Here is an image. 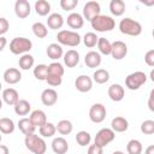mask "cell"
I'll return each instance as SVG.
<instances>
[{"label":"cell","mask_w":154,"mask_h":154,"mask_svg":"<svg viewBox=\"0 0 154 154\" xmlns=\"http://www.w3.org/2000/svg\"><path fill=\"white\" fill-rule=\"evenodd\" d=\"M90 24H91V28L95 30V31H99V32H106V31H111L114 29L116 26V20L109 17V16H106V14H99L96 17H94L91 20H90Z\"/></svg>","instance_id":"7a4b0ae2"},{"label":"cell","mask_w":154,"mask_h":154,"mask_svg":"<svg viewBox=\"0 0 154 154\" xmlns=\"http://www.w3.org/2000/svg\"><path fill=\"white\" fill-rule=\"evenodd\" d=\"M48 75L63 77V75H64V67H63V65H61L59 61L51 63V64L48 65Z\"/></svg>","instance_id":"f35d334b"},{"label":"cell","mask_w":154,"mask_h":154,"mask_svg":"<svg viewBox=\"0 0 154 154\" xmlns=\"http://www.w3.org/2000/svg\"><path fill=\"white\" fill-rule=\"evenodd\" d=\"M141 132L144 135H153L154 134V120L147 119L141 124Z\"/></svg>","instance_id":"60d3db41"},{"label":"cell","mask_w":154,"mask_h":154,"mask_svg":"<svg viewBox=\"0 0 154 154\" xmlns=\"http://www.w3.org/2000/svg\"><path fill=\"white\" fill-rule=\"evenodd\" d=\"M144 61L148 66H150V67L154 66V49H149L144 54Z\"/></svg>","instance_id":"f6af8a7d"},{"label":"cell","mask_w":154,"mask_h":154,"mask_svg":"<svg viewBox=\"0 0 154 154\" xmlns=\"http://www.w3.org/2000/svg\"><path fill=\"white\" fill-rule=\"evenodd\" d=\"M1 89H2V85H1V82H0V91H1Z\"/></svg>","instance_id":"9f6ffc18"},{"label":"cell","mask_w":154,"mask_h":154,"mask_svg":"<svg viewBox=\"0 0 154 154\" xmlns=\"http://www.w3.org/2000/svg\"><path fill=\"white\" fill-rule=\"evenodd\" d=\"M128 54V46L123 41H114L111 43V55L114 60H122Z\"/></svg>","instance_id":"30bf717a"},{"label":"cell","mask_w":154,"mask_h":154,"mask_svg":"<svg viewBox=\"0 0 154 154\" xmlns=\"http://www.w3.org/2000/svg\"><path fill=\"white\" fill-rule=\"evenodd\" d=\"M1 140H2V136H1V132H0V144H1Z\"/></svg>","instance_id":"11a10c76"},{"label":"cell","mask_w":154,"mask_h":154,"mask_svg":"<svg viewBox=\"0 0 154 154\" xmlns=\"http://www.w3.org/2000/svg\"><path fill=\"white\" fill-rule=\"evenodd\" d=\"M31 29H32L34 35H35L36 37H38V38H45V37L48 35L47 25H45V24L41 23V22H36V23H34L32 26H31Z\"/></svg>","instance_id":"d6a6232c"},{"label":"cell","mask_w":154,"mask_h":154,"mask_svg":"<svg viewBox=\"0 0 154 154\" xmlns=\"http://www.w3.org/2000/svg\"><path fill=\"white\" fill-rule=\"evenodd\" d=\"M57 40L60 45L69 46V47H76L81 43L79 34L72 30H60L57 34Z\"/></svg>","instance_id":"5b68a950"},{"label":"cell","mask_w":154,"mask_h":154,"mask_svg":"<svg viewBox=\"0 0 154 154\" xmlns=\"http://www.w3.org/2000/svg\"><path fill=\"white\" fill-rule=\"evenodd\" d=\"M10 29V23L6 18L0 17V36H2L4 34H6Z\"/></svg>","instance_id":"ee69618b"},{"label":"cell","mask_w":154,"mask_h":154,"mask_svg":"<svg viewBox=\"0 0 154 154\" xmlns=\"http://www.w3.org/2000/svg\"><path fill=\"white\" fill-rule=\"evenodd\" d=\"M4 81L7 84H17L20 79H22V73L16 67H10L7 70H5L4 72Z\"/></svg>","instance_id":"5bb4252c"},{"label":"cell","mask_w":154,"mask_h":154,"mask_svg":"<svg viewBox=\"0 0 154 154\" xmlns=\"http://www.w3.org/2000/svg\"><path fill=\"white\" fill-rule=\"evenodd\" d=\"M90 141H91V136H90V134H89L88 131L82 130V131H78V132L76 134V142H77L81 147L88 146V144L90 143Z\"/></svg>","instance_id":"74e56055"},{"label":"cell","mask_w":154,"mask_h":154,"mask_svg":"<svg viewBox=\"0 0 154 154\" xmlns=\"http://www.w3.org/2000/svg\"><path fill=\"white\" fill-rule=\"evenodd\" d=\"M129 128V122L124 117H116L111 122V129L114 132H124Z\"/></svg>","instance_id":"603a6c76"},{"label":"cell","mask_w":154,"mask_h":154,"mask_svg":"<svg viewBox=\"0 0 154 154\" xmlns=\"http://www.w3.org/2000/svg\"><path fill=\"white\" fill-rule=\"evenodd\" d=\"M147 82V75L143 71H135L126 76L125 87L129 90H137Z\"/></svg>","instance_id":"8992f818"},{"label":"cell","mask_w":154,"mask_h":154,"mask_svg":"<svg viewBox=\"0 0 154 154\" xmlns=\"http://www.w3.org/2000/svg\"><path fill=\"white\" fill-rule=\"evenodd\" d=\"M18 129L22 131V134L23 135H30V134H34L35 132V129H36V126L31 123V120L29 119V118H22V119H19L18 120Z\"/></svg>","instance_id":"d4e9b609"},{"label":"cell","mask_w":154,"mask_h":154,"mask_svg":"<svg viewBox=\"0 0 154 154\" xmlns=\"http://www.w3.org/2000/svg\"><path fill=\"white\" fill-rule=\"evenodd\" d=\"M116 138V132L109 129V128H102L97 131L95 138H94V143L101 148L106 147L108 143H111L113 140Z\"/></svg>","instance_id":"52a82bcc"},{"label":"cell","mask_w":154,"mask_h":154,"mask_svg":"<svg viewBox=\"0 0 154 154\" xmlns=\"http://www.w3.org/2000/svg\"><path fill=\"white\" fill-rule=\"evenodd\" d=\"M14 107V113L17 116H26L30 109H31V105L29 101L22 99V100H18V102L13 106Z\"/></svg>","instance_id":"83f0119b"},{"label":"cell","mask_w":154,"mask_h":154,"mask_svg":"<svg viewBox=\"0 0 154 154\" xmlns=\"http://www.w3.org/2000/svg\"><path fill=\"white\" fill-rule=\"evenodd\" d=\"M16 129V125L13 123L12 119L7 118V117H4V118H0V132L4 134V135H10Z\"/></svg>","instance_id":"4316f807"},{"label":"cell","mask_w":154,"mask_h":154,"mask_svg":"<svg viewBox=\"0 0 154 154\" xmlns=\"http://www.w3.org/2000/svg\"><path fill=\"white\" fill-rule=\"evenodd\" d=\"M84 64L89 67V69H96L100 66L101 64V55L99 52L95 51H90L85 54L84 57Z\"/></svg>","instance_id":"e0dca14e"},{"label":"cell","mask_w":154,"mask_h":154,"mask_svg":"<svg viewBox=\"0 0 154 154\" xmlns=\"http://www.w3.org/2000/svg\"><path fill=\"white\" fill-rule=\"evenodd\" d=\"M75 87L81 93H88L93 88V79L87 75H81L75 81Z\"/></svg>","instance_id":"7c38bea8"},{"label":"cell","mask_w":154,"mask_h":154,"mask_svg":"<svg viewBox=\"0 0 154 154\" xmlns=\"http://www.w3.org/2000/svg\"><path fill=\"white\" fill-rule=\"evenodd\" d=\"M89 118L93 123H102L106 118V107L102 103H94L89 109Z\"/></svg>","instance_id":"ba28073f"},{"label":"cell","mask_w":154,"mask_h":154,"mask_svg":"<svg viewBox=\"0 0 154 154\" xmlns=\"http://www.w3.org/2000/svg\"><path fill=\"white\" fill-rule=\"evenodd\" d=\"M66 23L71 29H81L84 25V18L82 14H79L77 12H72L67 16Z\"/></svg>","instance_id":"ac0fdd59"},{"label":"cell","mask_w":154,"mask_h":154,"mask_svg":"<svg viewBox=\"0 0 154 154\" xmlns=\"http://www.w3.org/2000/svg\"><path fill=\"white\" fill-rule=\"evenodd\" d=\"M46 54L52 60H59L63 57L64 52H63V48H61V46L59 43H51V45L47 46Z\"/></svg>","instance_id":"44dd1931"},{"label":"cell","mask_w":154,"mask_h":154,"mask_svg":"<svg viewBox=\"0 0 154 154\" xmlns=\"http://www.w3.org/2000/svg\"><path fill=\"white\" fill-rule=\"evenodd\" d=\"M6 45H7V40H6V37L0 36V52L4 51V48L6 47Z\"/></svg>","instance_id":"c3c4849f"},{"label":"cell","mask_w":154,"mask_h":154,"mask_svg":"<svg viewBox=\"0 0 154 154\" xmlns=\"http://www.w3.org/2000/svg\"><path fill=\"white\" fill-rule=\"evenodd\" d=\"M63 25H64V18H63V16L60 13H51L48 16L47 26L49 29L58 30V29H61Z\"/></svg>","instance_id":"7402d4cb"},{"label":"cell","mask_w":154,"mask_h":154,"mask_svg":"<svg viewBox=\"0 0 154 154\" xmlns=\"http://www.w3.org/2000/svg\"><path fill=\"white\" fill-rule=\"evenodd\" d=\"M150 79L154 82V70H152V71H150Z\"/></svg>","instance_id":"816d5d0a"},{"label":"cell","mask_w":154,"mask_h":154,"mask_svg":"<svg viewBox=\"0 0 154 154\" xmlns=\"http://www.w3.org/2000/svg\"><path fill=\"white\" fill-rule=\"evenodd\" d=\"M30 12H31V6L28 0H17L14 2V13L18 18L24 19L29 17Z\"/></svg>","instance_id":"8fae6325"},{"label":"cell","mask_w":154,"mask_h":154,"mask_svg":"<svg viewBox=\"0 0 154 154\" xmlns=\"http://www.w3.org/2000/svg\"><path fill=\"white\" fill-rule=\"evenodd\" d=\"M97 48L99 52L103 55H109L111 54V42L106 37H99L97 40Z\"/></svg>","instance_id":"8d00e7d4"},{"label":"cell","mask_w":154,"mask_h":154,"mask_svg":"<svg viewBox=\"0 0 154 154\" xmlns=\"http://www.w3.org/2000/svg\"><path fill=\"white\" fill-rule=\"evenodd\" d=\"M78 5V0H60V7L64 11H72Z\"/></svg>","instance_id":"b9f144b4"},{"label":"cell","mask_w":154,"mask_h":154,"mask_svg":"<svg viewBox=\"0 0 154 154\" xmlns=\"http://www.w3.org/2000/svg\"><path fill=\"white\" fill-rule=\"evenodd\" d=\"M142 150H143V147L138 140H130L126 144L128 154H141Z\"/></svg>","instance_id":"d590c367"},{"label":"cell","mask_w":154,"mask_h":154,"mask_svg":"<svg viewBox=\"0 0 154 154\" xmlns=\"http://www.w3.org/2000/svg\"><path fill=\"white\" fill-rule=\"evenodd\" d=\"M119 30L124 35L138 36V35L142 34V25L137 20L126 17V18H123L119 22Z\"/></svg>","instance_id":"3957f363"},{"label":"cell","mask_w":154,"mask_h":154,"mask_svg":"<svg viewBox=\"0 0 154 154\" xmlns=\"http://www.w3.org/2000/svg\"><path fill=\"white\" fill-rule=\"evenodd\" d=\"M97 40H99V37L96 36V34L95 32H87L84 36H83V43H84V46L85 47H88V48H93V47H95L96 46V43H97Z\"/></svg>","instance_id":"ab89813d"},{"label":"cell","mask_w":154,"mask_h":154,"mask_svg":"<svg viewBox=\"0 0 154 154\" xmlns=\"http://www.w3.org/2000/svg\"><path fill=\"white\" fill-rule=\"evenodd\" d=\"M24 143H25L26 149L34 154H45L47 150V144L45 140L40 137L38 135H36L35 132L26 135L24 138Z\"/></svg>","instance_id":"6da1fadb"},{"label":"cell","mask_w":154,"mask_h":154,"mask_svg":"<svg viewBox=\"0 0 154 154\" xmlns=\"http://www.w3.org/2000/svg\"><path fill=\"white\" fill-rule=\"evenodd\" d=\"M144 154H154V146L153 144L148 146L146 148V150H144Z\"/></svg>","instance_id":"f907efd6"},{"label":"cell","mask_w":154,"mask_h":154,"mask_svg":"<svg viewBox=\"0 0 154 154\" xmlns=\"http://www.w3.org/2000/svg\"><path fill=\"white\" fill-rule=\"evenodd\" d=\"M148 108L154 112V89L150 90V94H149V99H148Z\"/></svg>","instance_id":"7dc6e473"},{"label":"cell","mask_w":154,"mask_h":154,"mask_svg":"<svg viewBox=\"0 0 154 154\" xmlns=\"http://www.w3.org/2000/svg\"><path fill=\"white\" fill-rule=\"evenodd\" d=\"M108 79H109V72L105 69H97L93 73V81L97 84H103L108 82Z\"/></svg>","instance_id":"1f68e13d"},{"label":"cell","mask_w":154,"mask_h":154,"mask_svg":"<svg viewBox=\"0 0 154 154\" xmlns=\"http://www.w3.org/2000/svg\"><path fill=\"white\" fill-rule=\"evenodd\" d=\"M109 11L116 17H119V16L124 14V12H125V2L123 0H111Z\"/></svg>","instance_id":"484cf974"},{"label":"cell","mask_w":154,"mask_h":154,"mask_svg":"<svg viewBox=\"0 0 154 154\" xmlns=\"http://www.w3.org/2000/svg\"><path fill=\"white\" fill-rule=\"evenodd\" d=\"M35 11L38 16L45 17L51 12V4L47 0H37L35 2Z\"/></svg>","instance_id":"f1b7e54d"},{"label":"cell","mask_w":154,"mask_h":154,"mask_svg":"<svg viewBox=\"0 0 154 154\" xmlns=\"http://www.w3.org/2000/svg\"><path fill=\"white\" fill-rule=\"evenodd\" d=\"M46 82H47V84L51 85V87H59V85L63 83V77L48 75L47 78H46Z\"/></svg>","instance_id":"7bdbcfd3"},{"label":"cell","mask_w":154,"mask_h":154,"mask_svg":"<svg viewBox=\"0 0 154 154\" xmlns=\"http://www.w3.org/2000/svg\"><path fill=\"white\" fill-rule=\"evenodd\" d=\"M41 101L45 106H53L58 101V93L53 88H47L41 94Z\"/></svg>","instance_id":"2e32d148"},{"label":"cell","mask_w":154,"mask_h":154,"mask_svg":"<svg viewBox=\"0 0 154 154\" xmlns=\"http://www.w3.org/2000/svg\"><path fill=\"white\" fill-rule=\"evenodd\" d=\"M112 154H125L124 152H122V150H116V152H113Z\"/></svg>","instance_id":"f5cc1de1"},{"label":"cell","mask_w":154,"mask_h":154,"mask_svg":"<svg viewBox=\"0 0 154 154\" xmlns=\"http://www.w3.org/2000/svg\"><path fill=\"white\" fill-rule=\"evenodd\" d=\"M108 96L112 101H116V102H119L124 99L125 96V91H124V88L118 84V83H113L108 87Z\"/></svg>","instance_id":"4fadbf2b"},{"label":"cell","mask_w":154,"mask_h":154,"mask_svg":"<svg viewBox=\"0 0 154 154\" xmlns=\"http://www.w3.org/2000/svg\"><path fill=\"white\" fill-rule=\"evenodd\" d=\"M0 154H10L8 147L5 144H0Z\"/></svg>","instance_id":"681fc988"},{"label":"cell","mask_w":154,"mask_h":154,"mask_svg":"<svg viewBox=\"0 0 154 154\" xmlns=\"http://www.w3.org/2000/svg\"><path fill=\"white\" fill-rule=\"evenodd\" d=\"M32 48V42L26 37H14L10 42V51L16 55H23L30 52Z\"/></svg>","instance_id":"277c9868"},{"label":"cell","mask_w":154,"mask_h":154,"mask_svg":"<svg viewBox=\"0 0 154 154\" xmlns=\"http://www.w3.org/2000/svg\"><path fill=\"white\" fill-rule=\"evenodd\" d=\"M55 129H57V131H58L60 135H69V134L72 132L73 125H72V123H71L70 120L63 119V120L58 122V124L55 125Z\"/></svg>","instance_id":"4dcf8cb0"},{"label":"cell","mask_w":154,"mask_h":154,"mask_svg":"<svg viewBox=\"0 0 154 154\" xmlns=\"http://www.w3.org/2000/svg\"><path fill=\"white\" fill-rule=\"evenodd\" d=\"M101 14V7L97 1H88L83 6V18L87 20H91L94 17Z\"/></svg>","instance_id":"9c48e42d"},{"label":"cell","mask_w":154,"mask_h":154,"mask_svg":"<svg viewBox=\"0 0 154 154\" xmlns=\"http://www.w3.org/2000/svg\"><path fill=\"white\" fill-rule=\"evenodd\" d=\"M38 132H40L41 137H53L57 132V129H55V125L53 123L47 122L45 125L38 128Z\"/></svg>","instance_id":"e575fe53"},{"label":"cell","mask_w":154,"mask_h":154,"mask_svg":"<svg viewBox=\"0 0 154 154\" xmlns=\"http://www.w3.org/2000/svg\"><path fill=\"white\" fill-rule=\"evenodd\" d=\"M34 64H35V59H34V57H32L31 54H29V53L23 54V55L19 58V60H18L19 69L25 70V71L29 70V69H31V67L34 66Z\"/></svg>","instance_id":"f546056e"},{"label":"cell","mask_w":154,"mask_h":154,"mask_svg":"<svg viewBox=\"0 0 154 154\" xmlns=\"http://www.w3.org/2000/svg\"><path fill=\"white\" fill-rule=\"evenodd\" d=\"M2 101L10 106H14L19 100V94L14 88H6L2 90Z\"/></svg>","instance_id":"9a60e30c"},{"label":"cell","mask_w":154,"mask_h":154,"mask_svg":"<svg viewBox=\"0 0 154 154\" xmlns=\"http://www.w3.org/2000/svg\"><path fill=\"white\" fill-rule=\"evenodd\" d=\"M64 64L67 67H75L79 63V53L75 49H70L64 54Z\"/></svg>","instance_id":"cb8c5ba5"},{"label":"cell","mask_w":154,"mask_h":154,"mask_svg":"<svg viewBox=\"0 0 154 154\" xmlns=\"http://www.w3.org/2000/svg\"><path fill=\"white\" fill-rule=\"evenodd\" d=\"M87 154H103V148L96 146L95 143L90 144L89 148H88V153Z\"/></svg>","instance_id":"bcb514c9"},{"label":"cell","mask_w":154,"mask_h":154,"mask_svg":"<svg viewBox=\"0 0 154 154\" xmlns=\"http://www.w3.org/2000/svg\"><path fill=\"white\" fill-rule=\"evenodd\" d=\"M34 76L38 81H46L48 76V65L45 64H38L34 67Z\"/></svg>","instance_id":"836d02e7"},{"label":"cell","mask_w":154,"mask_h":154,"mask_svg":"<svg viewBox=\"0 0 154 154\" xmlns=\"http://www.w3.org/2000/svg\"><path fill=\"white\" fill-rule=\"evenodd\" d=\"M29 119L31 120V123L36 126V128H41L42 125H45L47 123V116L42 109H35L30 113Z\"/></svg>","instance_id":"ffe728a7"},{"label":"cell","mask_w":154,"mask_h":154,"mask_svg":"<svg viewBox=\"0 0 154 154\" xmlns=\"http://www.w3.org/2000/svg\"><path fill=\"white\" fill-rule=\"evenodd\" d=\"M2 108V99H0V109Z\"/></svg>","instance_id":"db71d44e"},{"label":"cell","mask_w":154,"mask_h":154,"mask_svg":"<svg viewBox=\"0 0 154 154\" xmlns=\"http://www.w3.org/2000/svg\"><path fill=\"white\" fill-rule=\"evenodd\" d=\"M52 149L55 154H65L69 150V143L64 137H55L52 141Z\"/></svg>","instance_id":"d6986e66"}]
</instances>
